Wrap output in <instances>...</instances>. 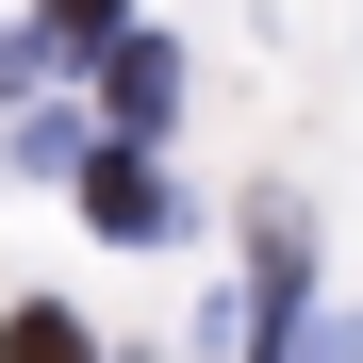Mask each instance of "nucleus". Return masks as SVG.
Listing matches in <instances>:
<instances>
[{
	"label": "nucleus",
	"instance_id": "obj_1",
	"mask_svg": "<svg viewBox=\"0 0 363 363\" xmlns=\"http://www.w3.org/2000/svg\"><path fill=\"white\" fill-rule=\"evenodd\" d=\"M83 215L116 231V248H165V231H182V199H165L149 149H83Z\"/></svg>",
	"mask_w": 363,
	"mask_h": 363
},
{
	"label": "nucleus",
	"instance_id": "obj_2",
	"mask_svg": "<svg viewBox=\"0 0 363 363\" xmlns=\"http://www.w3.org/2000/svg\"><path fill=\"white\" fill-rule=\"evenodd\" d=\"M99 83H116V116L149 133V116L182 99V50H165V33H116V67H99Z\"/></svg>",
	"mask_w": 363,
	"mask_h": 363
},
{
	"label": "nucleus",
	"instance_id": "obj_3",
	"mask_svg": "<svg viewBox=\"0 0 363 363\" xmlns=\"http://www.w3.org/2000/svg\"><path fill=\"white\" fill-rule=\"evenodd\" d=\"M33 50H50V67H83V50L116 67V0H50V17H33Z\"/></svg>",
	"mask_w": 363,
	"mask_h": 363
},
{
	"label": "nucleus",
	"instance_id": "obj_4",
	"mask_svg": "<svg viewBox=\"0 0 363 363\" xmlns=\"http://www.w3.org/2000/svg\"><path fill=\"white\" fill-rule=\"evenodd\" d=\"M0 363H99V347H83V314L33 297V314H0Z\"/></svg>",
	"mask_w": 363,
	"mask_h": 363
},
{
	"label": "nucleus",
	"instance_id": "obj_5",
	"mask_svg": "<svg viewBox=\"0 0 363 363\" xmlns=\"http://www.w3.org/2000/svg\"><path fill=\"white\" fill-rule=\"evenodd\" d=\"M264 363H347V347H330V330H281V347H264Z\"/></svg>",
	"mask_w": 363,
	"mask_h": 363
},
{
	"label": "nucleus",
	"instance_id": "obj_6",
	"mask_svg": "<svg viewBox=\"0 0 363 363\" xmlns=\"http://www.w3.org/2000/svg\"><path fill=\"white\" fill-rule=\"evenodd\" d=\"M17 67H33V33H0V99H17Z\"/></svg>",
	"mask_w": 363,
	"mask_h": 363
}]
</instances>
